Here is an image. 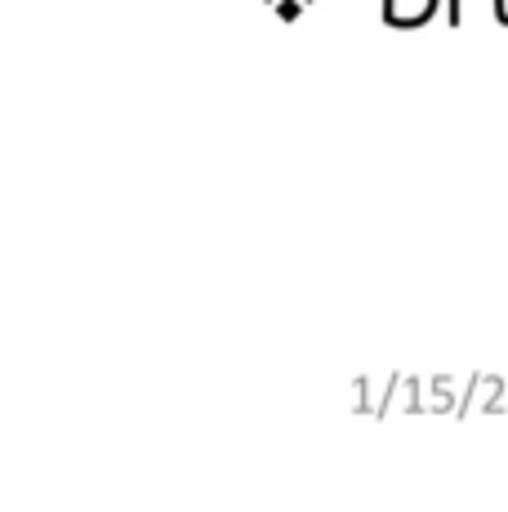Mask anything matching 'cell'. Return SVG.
<instances>
[{"instance_id": "3957f363", "label": "cell", "mask_w": 508, "mask_h": 512, "mask_svg": "<svg viewBox=\"0 0 508 512\" xmlns=\"http://www.w3.org/2000/svg\"><path fill=\"white\" fill-rule=\"evenodd\" d=\"M491 5H495V23L508 27V0H491Z\"/></svg>"}, {"instance_id": "6da1fadb", "label": "cell", "mask_w": 508, "mask_h": 512, "mask_svg": "<svg viewBox=\"0 0 508 512\" xmlns=\"http://www.w3.org/2000/svg\"><path fill=\"white\" fill-rule=\"evenodd\" d=\"M437 9H442V0H384L379 18H384V27H393V32H415V27L433 23Z\"/></svg>"}, {"instance_id": "7a4b0ae2", "label": "cell", "mask_w": 508, "mask_h": 512, "mask_svg": "<svg viewBox=\"0 0 508 512\" xmlns=\"http://www.w3.org/2000/svg\"><path fill=\"white\" fill-rule=\"evenodd\" d=\"M277 18L281 23H299L304 18V0H277Z\"/></svg>"}, {"instance_id": "277c9868", "label": "cell", "mask_w": 508, "mask_h": 512, "mask_svg": "<svg viewBox=\"0 0 508 512\" xmlns=\"http://www.w3.org/2000/svg\"><path fill=\"white\" fill-rule=\"evenodd\" d=\"M268 5H277V0H268Z\"/></svg>"}]
</instances>
